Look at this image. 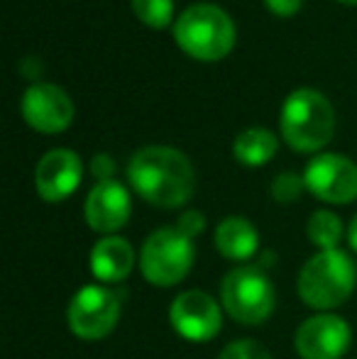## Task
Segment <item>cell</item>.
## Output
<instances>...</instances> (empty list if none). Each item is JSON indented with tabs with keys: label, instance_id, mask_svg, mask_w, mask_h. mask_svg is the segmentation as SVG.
I'll use <instances>...</instances> for the list:
<instances>
[{
	"label": "cell",
	"instance_id": "cell-23",
	"mask_svg": "<svg viewBox=\"0 0 357 359\" xmlns=\"http://www.w3.org/2000/svg\"><path fill=\"white\" fill-rule=\"evenodd\" d=\"M90 171L98 181H110L115 171V161L108 154H95L93 161H90Z\"/></svg>",
	"mask_w": 357,
	"mask_h": 359
},
{
	"label": "cell",
	"instance_id": "cell-1",
	"mask_svg": "<svg viewBox=\"0 0 357 359\" xmlns=\"http://www.w3.org/2000/svg\"><path fill=\"white\" fill-rule=\"evenodd\" d=\"M128 179L140 198L157 208H179L189 203L196 191V171L189 156L164 144L135 151L128 164Z\"/></svg>",
	"mask_w": 357,
	"mask_h": 359
},
{
	"label": "cell",
	"instance_id": "cell-5",
	"mask_svg": "<svg viewBox=\"0 0 357 359\" xmlns=\"http://www.w3.org/2000/svg\"><path fill=\"white\" fill-rule=\"evenodd\" d=\"M194 237L174 227H159L144 240L140 252L142 276L154 286H174L194 266Z\"/></svg>",
	"mask_w": 357,
	"mask_h": 359
},
{
	"label": "cell",
	"instance_id": "cell-24",
	"mask_svg": "<svg viewBox=\"0 0 357 359\" xmlns=\"http://www.w3.org/2000/svg\"><path fill=\"white\" fill-rule=\"evenodd\" d=\"M348 245L353 247V252H357V215L350 220V227H348Z\"/></svg>",
	"mask_w": 357,
	"mask_h": 359
},
{
	"label": "cell",
	"instance_id": "cell-12",
	"mask_svg": "<svg viewBox=\"0 0 357 359\" xmlns=\"http://www.w3.org/2000/svg\"><path fill=\"white\" fill-rule=\"evenodd\" d=\"M83 176L81 156L72 149H52L37 161L34 189L47 203H59L79 189Z\"/></svg>",
	"mask_w": 357,
	"mask_h": 359
},
{
	"label": "cell",
	"instance_id": "cell-10",
	"mask_svg": "<svg viewBox=\"0 0 357 359\" xmlns=\"http://www.w3.org/2000/svg\"><path fill=\"white\" fill-rule=\"evenodd\" d=\"M169 323L184 340L208 342L218 335L223 318L213 296L206 291H184L169 306Z\"/></svg>",
	"mask_w": 357,
	"mask_h": 359
},
{
	"label": "cell",
	"instance_id": "cell-20",
	"mask_svg": "<svg viewBox=\"0 0 357 359\" xmlns=\"http://www.w3.org/2000/svg\"><path fill=\"white\" fill-rule=\"evenodd\" d=\"M218 359H271V357L260 342L238 340V342H230V345L220 352Z\"/></svg>",
	"mask_w": 357,
	"mask_h": 359
},
{
	"label": "cell",
	"instance_id": "cell-21",
	"mask_svg": "<svg viewBox=\"0 0 357 359\" xmlns=\"http://www.w3.org/2000/svg\"><path fill=\"white\" fill-rule=\"evenodd\" d=\"M177 227L184 230L189 237H198L201 232L206 230V217H203V213H198V210H186V213L179 217Z\"/></svg>",
	"mask_w": 357,
	"mask_h": 359
},
{
	"label": "cell",
	"instance_id": "cell-22",
	"mask_svg": "<svg viewBox=\"0 0 357 359\" xmlns=\"http://www.w3.org/2000/svg\"><path fill=\"white\" fill-rule=\"evenodd\" d=\"M264 5L276 18H294L304 5V0H264Z\"/></svg>",
	"mask_w": 357,
	"mask_h": 359
},
{
	"label": "cell",
	"instance_id": "cell-3",
	"mask_svg": "<svg viewBox=\"0 0 357 359\" xmlns=\"http://www.w3.org/2000/svg\"><path fill=\"white\" fill-rule=\"evenodd\" d=\"M281 137L296 151H321L333 140L335 110L316 88H296L281 105Z\"/></svg>",
	"mask_w": 357,
	"mask_h": 359
},
{
	"label": "cell",
	"instance_id": "cell-6",
	"mask_svg": "<svg viewBox=\"0 0 357 359\" xmlns=\"http://www.w3.org/2000/svg\"><path fill=\"white\" fill-rule=\"evenodd\" d=\"M220 298L230 318L245 325H260L274 311V286L260 266H238L220 284Z\"/></svg>",
	"mask_w": 357,
	"mask_h": 359
},
{
	"label": "cell",
	"instance_id": "cell-17",
	"mask_svg": "<svg viewBox=\"0 0 357 359\" xmlns=\"http://www.w3.org/2000/svg\"><path fill=\"white\" fill-rule=\"evenodd\" d=\"M306 232H309L311 245H316L321 252L338 250V242L343 237V222H340V217L335 213H330V210H316L309 217Z\"/></svg>",
	"mask_w": 357,
	"mask_h": 359
},
{
	"label": "cell",
	"instance_id": "cell-19",
	"mask_svg": "<svg viewBox=\"0 0 357 359\" xmlns=\"http://www.w3.org/2000/svg\"><path fill=\"white\" fill-rule=\"evenodd\" d=\"M306 191V181L304 176H296L294 171H284L271 181V196L279 203H294L301 198V194Z\"/></svg>",
	"mask_w": 357,
	"mask_h": 359
},
{
	"label": "cell",
	"instance_id": "cell-2",
	"mask_svg": "<svg viewBox=\"0 0 357 359\" xmlns=\"http://www.w3.org/2000/svg\"><path fill=\"white\" fill-rule=\"evenodd\" d=\"M174 39L184 54L198 62H220L235 47V22L223 8L213 3L189 5L177 18Z\"/></svg>",
	"mask_w": 357,
	"mask_h": 359
},
{
	"label": "cell",
	"instance_id": "cell-7",
	"mask_svg": "<svg viewBox=\"0 0 357 359\" xmlns=\"http://www.w3.org/2000/svg\"><path fill=\"white\" fill-rule=\"evenodd\" d=\"M120 318V298L105 286H83L69 306V327L81 340H103Z\"/></svg>",
	"mask_w": 357,
	"mask_h": 359
},
{
	"label": "cell",
	"instance_id": "cell-15",
	"mask_svg": "<svg viewBox=\"0 0 357 359\" xmlns=\"http://www.w3.org/2000/svg\"><path fill=\"white\" fill-rule=\"evenodd\" d=\"M215 247H218V252L225 259H233V262L250 259L260 247L257 227L243 215L225 217L215 227Z\"/></svg>",
	"mask_w": 357,
	"mask_h": 359
},
{
	"label": "cell",
	"instance_id": "cell-16",
	"mask_svg": "<svg viewBox=\"0 0 357 359\" xmlns=\"http://www.w3.org/2000/svg\"><path fill=\"white\" fill-rule=\"evenodd\" d=\"M279 149L274 133L267 128H248L235 137L233 154L245 166H264Z\"/></svg>",
	"mask_w": 357,
	"mask_h": 359
},
{
	"label": "cell",
	"instance_id": "cell-4",
	"mask_svg": "<svg viewBox=\"0 0 357 359\" xmlns=\"http://www.w3.org/2000/svg\"><path fill=\"white\" fill-rule=\"evenodd\" d=\"M357 269L348 252L325 250L314 255L299 274V296L316 311H330L355 291Z\"/></svg>",
	"mask_w": 357,
	"mask_h": 359
},
{
	"label": "cell",
	"instance_id": "cell-13",
	"mask_svg": "<svg viewBox=\"0 0 357 359\" xmlns=\"http://www.w3.org/2000/svg\"><path fill=\"white\" fill-rule=\"evenodd\" d=\"M130 213H133L130 194L120 181H98L90 189L86 198V220L90 230L110 235L130 220Z\"/></svg>",
	"mask_w": 357,
	"mask_h": 359
},
{
	"label": "cell",
	"instance_id": "cell-8",
	"mask_svg": "<svg viewBox=\"0 0 357 359\" xmlns=\"http://www.w3.org/2000/svg\"><path fill=\"white\" fill-rule=\"evenodd\" d=\"M304 181L306 191L325 203L345 205L357 198V164L343 154H316L306 166Z\"/></svg>",
	"mask_w": 357,
	"mask_h": 359
},
{
	"label": "cell",
	"instance_id": "cell-11",
	"mask_svg": "<svg viewBox=\"0 0 357 359\" xmlns=\"http://www.w3.org/2000/svg\"><path fill=\"white\" fill-rule=\"evenodd\" d=\"M350 325L338 316L321 313L301 323L294 345L301 359H340L350 347Z\"/></svg>",
	"mask_w": 357,
	"mask_h": 359
},
{
	"label": "cell",
	"instance_id": "cell-18",
	"mask_svg": "<svg viewBox=\"0 0 357 359\" xmlns=\"http://www.w3.org/2000/svg\"><path fill=\"white\" fill-rule=\"evenodd\" d=\"M133 13L152 29H164L174 20V0H133Z\"/></svg>",
	"mask_w": 357,
	"mask_h": 359
},
{
	"label": "cell",
	"instance_id": "cell-14",
	"mask_svg": "<svg viewBox=\"0 0 357 359\" xmlns=\"http://www.w3.org/2000/svg\"><path fill=\"white\" fill-rule=\"evenodd\" d=\"M135 266V252L128 240L123 237H103L90 250V271L95 279L105 284L128 279V274Z\"/></svg>",
	"mask_w": 357,
	"mask_h": 359
},
{
	"label": "cell",
	"instance_id": "cell-25",
	"mask_svg": "<svg viewBox=\"0 0 357 359\" xmlns=\"http://www.w3.org/2000/svg\"><path fill=\"white\" fill-rule=\"evenodd\" d=\"M338 3H343V5H357V0H338Z\"/></svg>",
	"mask_w": 357,
	"mask_h": 359
},
{
	"label": "cell",
	"instance_id": "cell-9",
	"mask_svg": "<svg viewBox=\"0 0 357 359\" xmlns=\"http://www.w3.org/2000/svg\"><path fill=\"white\" fill-rule=\"evenodd\" d=\"M25 123L42 135H59L74 123V103L67 90L54 83H32L20 103Z\"/></svg>",
	"mask_w": 357,
	"mask_h": 359
}]
</instances>
